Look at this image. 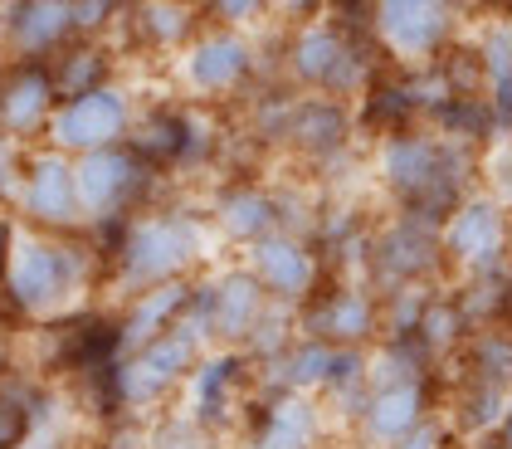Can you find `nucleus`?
Returning a JSON list of instances; mask_svg holds the SVG:
<instances>
[{"label":"nucleus","instance_id":"7c9ffc66","mask_svg":"<svg viewBox=\"0 0 512 449\" xmlns=\"http://www.w3.org/2000/svg\"><path fill=\"white\" fill-rule=\"evenodd\" d=\"M264 5H269V0H215V15H220L225 25H244V20H254Z\"/></svg>","mask_w":512,"mask_h":449},{"label":"nucleus","instance_id":"f3484780","mask_svg":"<svg viewBox=\"0 0 512 449\" xmlns=\"http://www.w3.org/2000/svg\"><path fill=\"white\" fill-rule=\"evenodd\" d=\"M25 210L49 225V230H74L83 220L79 205V186H74V166L64 162L59 152H49L35 162V176H30V191H25Z\"/></svg>","mask_w":512,"mask_h":449},{"label":"nucleus","instance_id":"5701e85b","mask_svg":"<svg viewBox=\"0 0 512 449\" xmlns=\"http://www.w3.org/2000/svg\"><path fill=\"white\" fill-rule=\"evenodd\" d=\"M49 103H54V74L30 64V69L10 74V83L0 88V123L10 132H35L49 118Z\"/></svg>","mask_w":512,"mask_h":449},{"label":"nucleus","instance_id":"393cba45","mask_svg":"<svg viewBox=\"0 0 512 449\" xmlns=\"http://www.w3.org/2000/svg\"><path fill=\"white\" fill-rule=\"evenodd\" d=\"M191 25H196V15L186 0H147L142 5V30L152 44H181L191 35Z\"/></svg>","mask_w":512,"mask_h":449},{"label":"nucleus","instance_id":"c756f323","mask_svg":"<svg viewBox=\"0 0 512 449\" xmlns=\"http://www.w3.org/2000/svg\"><path fill=\"white\" fill-rule=\"evenodd\" d=\"M488 113H493V127H512V79L488 83Z\"/></svg>","mask_w":512,"mask_h":449},{"label":"nucleus","instance_id":"f257e3e1","mask_svg":"<svg viewBox=\"0 0 512 449\" xmlns=\"http://www.w3.org/2000/svg\"><path fill=\"white\" fill-rule=\"evenodd\" d=\"M205 254V230L196 215H147L132 220L118 240V279L122 288H142L186 279V269Z\"/></svg>","mask_w":512,"mask_h":449},{"label":"nucleus","instance_id":"aec40b11","mask_svg":"<svg viewBox=\"0 0 512 449\" xmlns=\"http://www.w3.org/2000/svg\"><path fill=\"white\" fill-rule=\"evenodd\" d=\"M347 132H352V118L337 98H308V103H293L283 137L293 147H303L308 157H332L347 147Z\"/></svg>","mask_w":512,"mask_h":449},{"label":"nucleus","instance_id":"a878e982","mask_svg":"<svg viewBox=\"0 0 512 449\" xmlns=\"http://www.w3.org/2000/svg\"><path fill=\"white\" fill-rule=\"evenodd\" d=\"M478 54V69H483V83H503L512 79V20H498L483 30V40L473 44Z\"/></svg>","mask_w":512,"mask_h":449},{"label":"nucleus","instance_id":"f8f14e48","mask_svg":"<svg viewBox=\"0 0 512 449\" xmlns=\"http://www.w3.org/2000/svg\"><path fill=\"white\" fill-rule=\"evenodd\" d=\"M249 449H322V406L303 391H278L254 410Z\"/></svg>","mask_w":512,"mask_h":449},{"label":"nucleus","instance_id":"c9c22d12","mask_svg":"<svg viewBox=\"0 0 512 449\" xmlns=\"http://www.w3.org/2000/svg\"><path fill=\"white\" fill-rule=\"evenodd\" d=\"M5 181H10V147L0 142V191H5Z\"/></svg>","mask_w":512,"mask_h":449},{"label":"nucleus","instance_id":"f704fd0d","mask_svg":"<svg viewBox=\"0 0 512 449\" xmlns=\"http://www.w3.org/2000/svg\"><path fill=\"white\" fill-rule=\"evenodd\" d=\"M10 249H15V235H10V225L0 220V274H5V264H10V259H5Z\"/></svg>","mask_w":512,"mask_h":449},{"label":"nucleus","instance_id":"9d476101","mask_svg":"<svg viewBox=\"0 0 512 449\" xmlns=\"http://www.w3.org/2000/svg\"><path fill=\"white\" fill-rule=\"evenodd\" d=\"M132 123V108H127V93L118 88H88L79 98H69L54 123H49V137L64 147V152H98V147H118V137Z\"/></svg>","mask_w":512,"mask_h":449},{"label":"nucleus","instance_id":"4468645a","mask_svg":"<svg viewBox=\"0 0 512 449\" xmlns=\"http://www.w3.org/2000/svg\"><path fill=\"white\" fill-rule=\"evenodd\" d=\"M249 69H254V54L230 30L200 35L186 49V64H181V74H186V83L196 93H230V88H239V83L249 79Z\"/></svg>","mask_w":512,"mask_h":449},{"label":"nucleus","instance_id":"bb28decb","mask_svg":"<svg viewBox=\"0 0 512 449\" xmlns=\"http://www.w3.org/2000/svg\"><path fill=\"white\" fill-rule=\"evenodd\" d=\"M147 449H215V430H205L196 415H166L147 435Z\"/></svg>","mask_w":512,"mask_h":449},{"label":"nucleus","instance_id":"b1692460","mask_svg":"<svg viewBox=\"0 0 512 449\" xmlns=\"http://www.w3.org/2000/svg\"><path fill=\"white\" fill-rule=\"evenodd\" d=\"M332 357H337V347H332V342L298 337L283 357H274V362H269L274 396H278V391H303V396L322 391V386H327V371H332Z\"/></svg>","mask_w":512,"mask_h":449},{"label":"nucleus","instance_id":"6e6552de","mask_svg":"<svg viewBox=\"0 0 512 449\" xmlns=\"http://www.w3.org/2000/svg\"><path fill=\"white\" fill-rule=\"evenodd\" d=\"M439 396H444L439 376H410V381L381 386V391H371L356 430H361V440L371 449H391L410 430H420L430 415H439Z\"/></svg>","mask_w":512,"mask_h":449},{"label":"nucleus","instance_id":"39448f33","mask_svg":"<svg viewBox=\"0 0 512 449\" xmlns=\"http://www.w3.org/2000/svg\"><path fill=\"white\" fill-rule=\"evenodd\" d=\"M298 337H317L332 347H376L381 342V293L361 284L317 288L298 308Z\"/></svg>","mask_w":512,"mask_h":449},{"label":"nucleus","instance_id":"2eb2a0df","mask_svg":"<svg viewBox=\"0 0 512 449\" xmlns=\"http://www.w3.org/2000/svg\"><path fill=\"white\" fill-rule=\"evenodd\" d=\"M269 293L254 279V269H230L215 279V323H210V337H220L225 347H244L249 332L259 327V318L269 313Z\"/></svg>","mask_w":512,"mask_h":449},{"label":"nucleus","instance_id":"f03ea898","mask_svg":"<svg viewBox=\"0 0 512 449\" xmlns=\"http://www.w3.org/2000/svg\"><path fill=\"white\" fill-rule=\"evenodd\" d=\"M439 225H444V220L400 210L386 230H376V235L366 240V274H371V288H376V293H395V288H410V284H449Z\"/></svg>","mask_w":512,"mask_h":449},{"label":"nucleus","instance_id":"412c9836","mask_svg":"<svg viewBox=\"0 0 512 449\" xmlns=\"http://www.w3.org/2000/svg\"><path fill=\"white\" fill-rule=\"evenodd\" d=\"M215 220L235 245H259L264 235L278 230V201L259 186H230L215 205Z\"/></svg>","mask_w":512,"mask_h":449},{"label":"nucleus","instance_id":"ddd939ff","mask_svg":"<svg viewBox=\"0 0 512 449\" xmlns=\"http://www.w3.org/2000/svg\"><path fill=\"white\" fill-rule=\"evenodd\" d=\"M249 357L239 347H225L215 357H200V367L191 371V415L205 430H225L239 410V391L249 381Z\"/></svg>","mask_w":512,"mask_h":449},{"label":"nucleus","instance_id":"4be33fe9","mask_svg":"<svg viewBox=\"0 0 512 449\" xmlns=\"http://www.w3.org/2000/svg\"><path fill=\"white\" fill-rule=\"evenodd\" d=\"M74 30V0H20L10 10V40L25 54H44Z\"/></svg>","mask_w":512,"mask_h":449},{"label":"nucleus","instance_id":"423d86ee","mask_svg":"<svg viewBox=\"0 0 512 449\" xmlns=\"http://www.w3.org/2000/svg\"><path fill=\"white\" fill-rule=\"evenodd\" d=\"M83 264L74 249L49 245V240H15V254L5 264V284L15 308L25 313H49L69 298V288L79 284Z\"/></svg>","mask_w":512,"mask_h":449},{"label":"nucleus","instance_id":"e433bc0d","mask_svg":"<svg viewBox=\"0 0 512 449\" xmlns=\"http://www.w3.org/2000/svg\"><path fill=\"white\" fill-rule=\"evenodd\" d=\"M459 449H503V445H498V440L488 435V440H469V445H459Z\"/></svg>","mask_w":512,"mask_h":449},{"label":"nucleus","instance_id":"dca6fc26","mask_svg":"<svg viewBox=\"0 0 512 449\" xmlns=\"http://www.w3.org/2000/svg\"><path fill=\"white\" fill-rule=\"evenodd\" d=\"M186 303H191V284H186V279H171V284H157V288L132 293L127 318L118 323L122 357H127V352H137V347H147V342H152V337H161L166 327L181 323Z\"/></svg>","mask_w":512,"mask_h":449},{"label":"nucleus","instance_id":"6ab92c4d","mask_svg":"<svg viewBox=\"0 0 512 449\" xmlns=\"http://www.w3.org/2000/svg\"><path fill=\"white\" fill-rule=\"evenodd\" d=\"M434 376H464V381H483V386L512 391V323L473 327V337L454 357V367L434 371Z\"/></svg>","mask_w":512,"mask_h":449},{"label":"nucleus","instance_id":"a211bd4d","mask_svg":"<svg viewBox=\"0 0 512 449\" xmlns=\"http://www.w3.org/2000/svg\"><path fill=\"white\" fill-rule=\"evenodd\" d=\"M469 337H473V323H469V313H464V303H459V293H454V284H439L430 293V303H425L420 327H415V342L425 347L434 371H444V367H454V357L464 352Z\"/></svg>","mask_w":512,"mask_h":449},{"label":"nucleus","instance_id":"72a5a7b5","mask_svg":"<svg viewBox=\"0 0 512 449\" xmlns=\"http://www.w3.org/2000/svg\"><path fill=\"white\" fill-rule=\"evenodd\" d=\"M503 449H512V401H508V410H503V425H498V435H493Z\"/></svg>","mask_w":512,"mask_h":449},{"label":"nucleus","instance_id":"7ed1b4c3","mask_svg":"<svg viewBox=\"0 0 512 449\" xmlns=\"http://www.w3.org/2000/svg\"><path fill=\"white\" fill-rule=\"evenodd\" d=\"M439 245H444V269L449 279H478L493 269L512 264V215L508 205L488 191L464 196L444 215L439 225Z\"/></svg>","mask_w":512,"mask_h":449},{"label":"nucleus","instance_id":"20e7f679","mask_svg":"<svg viewBox=\"0 0 512 449\" xmlns=\"http://www.w3.org/2000/svg\"><path fill=\"white\" fill-rule=\"evenodd\" d=\"M371 30L400 64H439L454 49L459 0H376Z\"/></svg>","mask_w":512,"mask_h":449},{"label":"nucleus","instance_id":"c85d7f7f","mask_svg":"<svg viewBox=\"0 0 512 449\" xmlns=\"http://www.w3.org/2000/svg\"><path fill=\"white\" fill-rule=\"evenodd\" d=\"M459 440L449 435V425H444V415H430L420 430H410L405 440H395L391 449H454Z\"/></svg>","mask_w":512,"mask_h":449},{"label":"nucleus","instance_id":"0eeeda50","mask_svg":"<svg viewBox=\"0 0 512 449\" xmlns=\"http://www.w3.org/2000/svg\"><path fill=\"white\" fill-rule=\"evenodd\" d=\"M74 186H79V205L83 220H118L127 205L147 191V166L137 152H122V147H98V152H83V162L74 166Z\"/></svg>","mask_w":512,"mask_h":449},{"label":"nucleus","instance_id":"1a4fd4ad","mask_svg":"<svg viewBox=\"0 0 512 449\" xmlns=\"http://www.w3.org/2000/svg\"><path fill=\"white\" fill-rule=\"evenodd\" d=\"M249 269L264 284V293L283 308H303L322 288V259L288 230H274L259 245H249Z\"/></svg>","mask_w":512,"mask_h":449},{"label":"nucleus","instance_id":"2f4dec72","mask_svg":"<svg viewBox=\"0 0 512 449\" xmlns=\"http://www.w3.org/2000/svg\"><path fill=\"white\" fill-rule=\"evenodd\" d=\"M118 0H74V25H98Z\"/></svg>","mask_w":512,"mask_h":449},{"label":"nucleus","instance_id":"cd10ccee","mask_svg":"<svg viewBox=\"0 0 512 449\" xmlns=\"http://www.w3.org/2000/svg\"><path fill=\"white\" fill-rule=\"evenodd\" d=\"M103 54L98 49H79V54H69V64L54 74V93H64V98H79L88 88H103Z\"/></svg>","mask_w":512,"mask_h":449},{"label":"nucleus","instance_id":"473e14b6","mask_svg":"<svg viewBox=\"0 0 512 449\" xmlns=\"http://www.w3.org/2000/svg\"><path fill=\"white\" fill-rule=\"evenodd\" d=\"M283 20H303V15H313L317 10V0H269Z\"/></svg>","mask_w":512,"mask_h":449},{"label":"nucleus","instance_id":"9b49d317","mask_svg":"<svg viewBox=\"0 0 512 449\" xmlns=\"http://www.w3.org/2000/svg\"><path fill=\"white\" fill-rule=\"evenodd\" d=\"M288 64H293V79L322 93H352L366 79V59L332 25H308L288 49Z\"/></svg>","mask_w":512,"mask_h":449},{"label":"nucleus","instance_id":"4c0bfd02","mask_svg":"<svg viewBox=\"0 0 512 449\" xmlns=\"http://www.w3.org/2000/svg\"><path fill=\"white\" fill-rule=\"evenodd\" d=\"M488 5H493V10H512V0H488Z\"/></svg>","mask_w":512,"mask_h":449}]
</instances>
